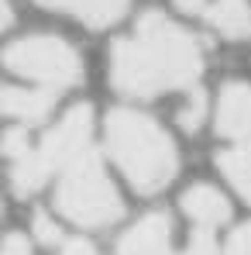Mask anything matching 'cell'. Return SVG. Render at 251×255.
I'll return each mask as SVG.
<instances>
[{
	"label": "cell",
	"instance_id": "52a82bcc",
	"mask_svg": "<svg viewBox=\"0 0 251 255\" xmlns=\"http://www.w3.org/2000/svg\"><path fill=\"white\" fill-rule=\"evenodd\" d=\"M3 255H100L83 231L69 228L52 207H35L24 231H10Z\"/></svg>",
	"mask_w": 251,
	"mask_h": 255
},
{
	"label": "cell",
	"instance_id": "30bf717a",
	"mask_svg": "<svg viewBox=\"0 0 251 255\" xmlns=\"http://www.w3.org/2000/svg\"><path fill=\"white\" fill-rule=\"evenodd\" d=\"M31 3L83 24L86 31H110L131 14V0H31Z\"/></svg>",
	"mask_w": 251,
	"mask_h": 255
},
{
	"label": "cell",
	"instance_id": "9c48e42d",
	"mask_svg": "<svg viewBox=\"0 0 251 255\" xmlns=\"http://www.w3.org/2000/svg\"><path fill=\"white\" fill-rule=\"evenodd\" d=\"M234 193L224 183H193L179 193V217L193 228H207V231H224L234 221Z\"/></svg>",
	"mask_w": 251,
	"mask_h": 255
},
{
	"label": "cell",
	"instance_id": "8992f818",
	"mask_svg": "<svg viewBox=\"0 0 251 255\" xmlns=\"http://www.w3.org/2000/svg\"><path fill=\"white\" fill-rule=\"evenodd\" d=\"M114 255H224L220 235L186 224L179 211H145L117 235Z\"/></svg>",
	"mask_w": 251,
	"mask_h": 255
},
{
	"label": "cell",
	"instance_id": "8fae6325",
	"mask_svg": "<svg viewBox=\"0 0 251 255\" xmlns=\"http://www.w3.org/2000/svg\"><path fill=\"white\" fill-rule=\"evenodd\" d=\"M172 121H175V131H182V134H200L203 128L213 125V97H207L203 86L182 93L179 104H175Z\"/></svg>",
	"mask_w": 251,
	"mask_h": 255
},
{
	"label": "cell",
	"instance_id": "6da1fadb",
	"mask_svg": "<svg viewBox=\"0 0 251 255\" xmlns=\"http://www.w3.org/2000/svg\"><path fill=\"white\" fill-rule=\"evenodd\" d=\"M7 186L17 200L48 197V207L69 228L93 235L124 221V193L110 176L100 141V118L89 104H66L52 125L38 131H3Z\"/></svg>",
	"mask_w": 251,
	"mask_h": 255
},
{
	"label": "cell",
	"instance_id": "7c38bea8",
	"mask_svg": "<svg viewBox=\"0 0 251 255\" xmlns=\"http://www.w3.org/2000/svg\"><path fill=\"white\" fill-rule=\"evenodd\" d=\"M224 255H251V221L248 224H238V228L227 235Z\"/></svg>",
	"mask_w": 251,
	"mask_h": 255
},
{
	"label": "cell",
	"instance_id": "277c9868",
	"mask_svg": "<svg viewBox=\"0 0 251 255\" xmlns=\"http://www.w3.org/2000/svg\"><path fill=\"white\" fill-rule=\"evenodd\" d=\"M3 73L14 83L66 100L86 83V59L62 31H21L3 45Z\"/></svg>",
	"mask_w": 251,
	"mask_h": 255
},
{
	"label": "cell",
	"instance_id": "7a4b0ae2",
	"mask_svg": "<svg viewBox=\"0 0 251 255\" xmlns=\"http://www.w3.org/2000/svg\"><path fill=\"white\" fill-rule=\"evenodd\" d=\"M207 66L210 45L203 31L159 7L141 10L107 48V83L131 104L200 90Z\"/></svg>",
	"mask_w": 251,
	"mask_h": 255
},
{
	"label": "cell",
	"instance_id": "5b68a950",
	"mask_svg": "<svg viewBox=\"0 0 251 255\" xmlns=\"http://www.w3.org/2000/svg\"><path fill=\"white\" fill-rule=\"evenodd\" d=\"M213 169L220 183L251 207V80L231 76L213 93Z\"/></svg>",
	"mask_w": 251,
	"mask_h": 255
},
{
	"label": "cell",
	"instance_id": "3957f363",
	"mask_svg": "<svg viewBox=\"0 0 251 255\" xmlns=\"http://www.w3.org/2000/svg\"><path fill=\"white\" fill-rule=\"evenodd\" d=\"M100 141L124 186L145 200L166 193L182 172V148L175 131L145 111V104L121 100L107 107L100 118Z\"/></svg>",
	"mask_w": 251,
	"mask_h": 255
},
{
	"label": "cell",
	"instance_id": "ba28073f",
	"mask_svg": "<svg viewBox=\"0 0 251 255\" xmlns=\"http://www.w3.org/2000/svg\"><path fill=\"white\" fill-rule=\"evenodd\" d=\"M175 7L213 38L251 45V0H175Z\"/></svg>",
	"mask_w": 251,
	"mask_h": 255
}]
</instances>
